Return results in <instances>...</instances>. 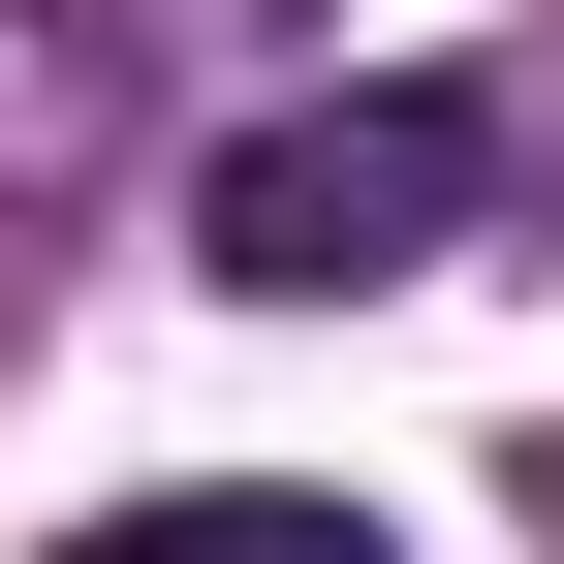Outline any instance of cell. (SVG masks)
Segmentation results:
<instances>
[{
	"mask_svg": "<svg viewBox=\"0 0 564 564\" xmlns=\"http://www.w3.org/2000/svg\"><path fill=\"white\" fill-rule=\"evenodd\" d=\"M470 188H502V126L440 95V63H377V95H282L220 188H188V251L251 282V314H345V282H440Z\"/></svg>",
	"mask_w": 564,
	"mask_h": 564,
	"instance_id": "6da1fadb",
	"label": "cell"
},
{
	"mask_svg": "<svg viewBox=\"0 0 564 564\" xmlns=\"http://www.w3.org/2000/svg\"><path fill=\"white\" fill-rule=\"evenodd\" d=\"M63 564H377L345 502H282V470H188V502H95Z\"/></svg>",
	"mask_w": 564,
	"mask_h": 564,
	"instance_id": "7a4b0ae2",
	"label": "cell"
}]
</instances>
